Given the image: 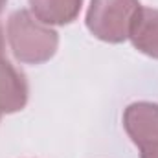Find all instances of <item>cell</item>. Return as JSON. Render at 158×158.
<instances>
[{
  "instance_id": "6da1fadb",
  "label": "cell",
  "mask_w": 158,
  "mask_h": 158,
  "mask_svg": "<svg viewBox=\"0 0 158 158\" xmlns=\"http://www.w3.org/2000/svg\"><path fill=\"white\" fill-rule=\"evenodd\" d=\"M7 37L20 63L39 64L48 61L57 50V33L28 11H15L9 17Z\"/></svg>"
},
{
  "instance_id": "7a4b0ae2",
  "label": "cell",
  "mask_w": 158,
  "mask_h": 158,
  "mask_svg": "<svg viewBox=\"0 0 158 158\" xmlns=\"http://www.w3.org/2000/svg\"><path fill=\"white\" fill-rule=\"evenodd\" d=\"M138 9V0H92L86 15V26L98 39L121 42L129 37V30Z\"/></svg>"
},
{
  "instance_id": "3957f363",
  "label": "cell",
  "mask_w": 158,
  "mask_h": 158,
  "mask_svg": "<svg viewBox=\"0 0 158 158\" xmlns=\"http://www.w3.org/2000/svg\"><path fill=\"white\" fill-rule=\"evenodd\" d=\"M28 86L24 76L7 61H0V118L2 114L20 110L26 105Z\"/></svg>"
},
{
  "instance_id": "277c9868",
  "label": "cell",
  "mask_w": 158,
  "mask_h": 158,
  "mask_svg": "<svg viewBox=\"0 0 158 158\" xmlns=\"http://www.w3.org/2000/svg\"><path fill=\"white\" fill-rule=\"evenodd\" d=\"M129 37L132 40V44L151 55L158 57V11L156 9H149V7H142L136 11L131 30H129Z\"/></svg>"
},
{
  "instance_id": "5b68a950",
  "label": "cell",
  "mask_w": 158,
  "mask_h": 158,
  "mask_svg": "<svg viewBox=\"0 0 158 158\" xmlns=\"http://www.w3.org/2000/svg\"><path fill=\"white\" fill-rule=\"evenodd\" d=\"M30 6L44 24H68L79 13L81 0H30Z\"/></svg>"
},
{
  "instance_id": "8992f818",
  "label": "cell",
  "mask_w": 158,
  "mask_h": 158,
  "mask_svg": "<svg viewBox=\"0 0 158 158\" xmlns=\"http://www.w3.org/2000/svg\"><path fill=\"white\" fill-rule=\"evenodd\" d=\"M140 151H142V158H158V138L140 145Z\"/></svg>"
},
{
  "instance_id": "52a82bcc",
  "label": "cell",
  "mask_w": 158,
  "mask_h": 158,
  "mask_svg": "<svg viewBox=\"0 0 158 158\" xmlns=\"http://www.w3.org/2000/svg\"><path fill=\"white\" fill-rule=\"evenodd\" d=\"M0 61H4V37H2V28H0Z\"/></svg>"
},
{
  "instance_id": "ba28073f",
  "label": "cell",
  "mask_w": 158,
  "mask_h": 158,
  "mask_svg": "<svg viewBox=\"0 0 158 158\" xmlns=\"http://www.w3.org/2000/svg\"><path fill=\"white\" fill-rule=\"evenodd\" d=\"M6 2H7V0H0V11L4 9V6H6Z\"/></svg>"
}]
</instances>
